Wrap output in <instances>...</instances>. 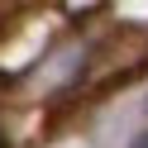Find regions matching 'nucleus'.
<instances>
[{"label":"nucleus","mask_w":148,"mask_h":148,"mask_svg":"<svg viewBox=\"0 0 148 148\" xmlns=\"http://www.w3.org/2000/svg\"><path fill=\"white\" fill-rule=\"evenodd\" d=\"M0 148H5V138H0Z\"/></svg>","instance_id":"2"},{"label":"nucleus","mask_w":148,"mask_h":148,"mask_svg":"<svg viewBox=\"0 0 148 148\" xmlns=\"http://www.w3.org/2000/svg\"><path fill=\"white\" fill-rule=\"evenodd\" d=\"M134 148H148V134H138V143H134Z\"/></svg>","instance_id":"1"}]
</instances>
